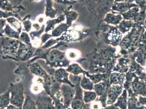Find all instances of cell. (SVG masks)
Wrapping results in <instances>:
<instances>
[{
	"label": "cell",
	"mask_w": 146,
	"mask_h": 109,
	"mask_svg": "<svg viewBox=\"0 0 146 109\" xmlns=\"http://www.w3.org/2000/svg\"><path fill=\"white\" fill-rule=\"evenodd\" d=\"M36 48L27 45L19 39L7 37H0V54L3 59H11L17 62L28 61L34 57Z\"/></svg>",
	"instance_id": "obj_1"
},
{
	"label": "cell",
	"mask_w": 146,
	"mask_h": 109,
	"mask_svg": "<svg viewBox=\"0 0 146 109\" xmlns=\"http://www.w3.org/2000/svg\"><path fill=\"white\" fill-rule=\"evenodd\" d=\"M61 46L67 47V44L64 42L60 41L54 46L48 49H43L42 48L36 49L34 57L27 63V65L41 58L45 60L46 65L51 68H67L70 64V61L67 59L65 52L57 49Z\"/></svg>",
	"instance_id": "obj_2"
},
{
	"label": "cell",
	"mask_w": 146,
	"mask_h": 109,
	"mask_svg": "<svg viewBox=\"0 0 146 109\" xmlns=\"http://www.w3.org/2000/svg\"><path fill=\"white\" fill-rule=\"evenodd\" d=\"M9 90L11 94L10 104L17 107H22L24 103V88L22 82L11 83Z\"/></svg>",
	"instance_id": "obj_3"
},
{
	"label": "cell",
	"mask_w": 146,
	"mask_h": 109,
	"mask_svg": "<svg viewBox=\"0 0 146 109\" xmlns=\"http://www.w3.org/2000/svg\"><path fill=\"white\" fill-rule=\"evenodd\" d=\"M88 33L89 32L87 31L79 30L76 29H68L60 37L56 38V40L58 42L62 41L66 43L77 42L85 38Z\"/></svg>",
	"instance_id": "obj_4"
},
{
	"label": "cell",
	"mask_w": 146,
	"mask_h": 109,
	"mask_svg": "<svg viewBox=\"0 0 146 109\" xmlns=\"http://www.w3.org/2000/svg\"><path fill=\"white\" fill-rule=\"evenodd\" d=\"M61 90L63 97V103L65 108H68L75 96V88L68 84H61Z\"/></svg>",
	"instance_id": "obj_5"
},
{
	"label": "cell",
	"mask_w": 146,
	"mask_h": 109,
	"mask_svg": "<svg viewBox=\"0 0 146 109\" xmlns=\"http://www.w3.org/2000/svg\"><path fill=\"white\" fill-rule=\"evenodd\" d=\"M81 78H82L79 79L74 84L75 94L70 105L72 109H81L84 104L82 94L83 91L80 86V81Z\"/></svg>",
	"instance_id": "obj_6"
},
{
	"label": "cell",
	"mask_w": 146,
	"mask_h": 109,
	"mask_svg": "<svg viewBox=\"0 0 146 109\" xmlns=\"http://www.w3.org/2000/svg\"><path fill=\"white\" fill-rule=\"evenodd\" d=\"M123 86L120 85H112L110 86L107 93V102L108 105L112 104L116 102L118 97L121 94Z\"/></svg>",
	"instance_id": "obj_7"
},
{
	"label": "cell",
	"mask_w": 146,
	"mask_h": 109,
	"mask_svg": "<svg viewBox=\"0 0 146 109\" xmlns=\"http://www.w3.org/2000/svg\"><path fill=\"white\" fill-rule=\"evenodd\" d=\"M37 109H55V104L49 95H39L36 101Z\"/></svg>",
	"instance_id": "obj_8"
},
{
	"label": "cell",
	"mask_w": 146,
	"mask_h": 109,
	"mask_svg": "<svg viewBox=\"0 0 146 109\" xmlns=\"http://www.w3.org/2000/svg\"><path fill=\"white\" fill-rule=\"evenodd\" d=\"M123 38V34L118 30L117 27H111V30L108 33L106 40L113 47H116L120 44Z\"/></svg>",
	"instance_id": "obj_9"
},
{
	"label": "cell",
	"mask_w": 146,
	"mask_h": 109,
	"mask_svg": "<svg viewBox=\"0 0 146 109\" xmlns=\"http://www.w3.org/2000/svg\"><path fill=\"white\" fill-rule=\"evenodd\" d=\"M130 87L134 96L140 94L146 97V85L140 77L137 76L134 78Z\"/></svg>",
	"instance_id": "obj_10"
},
{
	"label": "cell",
	"mask_w": 146,
	"mask_h": 109,
	"mask_svg": "<svg viewBox=\"0 0 146 109\" xmlns=\"http://www.w3.org/2000/svg\"><path fill=\"white\" fill-rule=\"evenodd\" d=\"M69 73L67 72L66 69L60 68L55 70L54 76L56 80L61 84H68L75 87V85H73L69 80Z\"/></svg>",
	"instance_id": "obj_11"
},
{
	"label": "cell",
	"mask_w": 146,
	"mask_h": 109,
	"mask_svg": "<svg viewBox=\"0 0 146 109\" xmlns=\"http://www.w3.org/2000/svg\"><path fill=\"white\" fill-rule=\"evenodd\" d=\"M138 6L133 2H115L112 6L111 10L113 13H117V12L123 13L126 12L133 7H137Z\"/></svg>",
	"instance_id": "obj_12"
},
{
	"label": "cell",
	"mask_w": 146,
	"mask_h": 109,
	"mask_svg": "<svg viewBox=\"0 0 146 109\" xmlns=\"http://www.w3.org/2000/svg\"><path fill=\"white\" fill-rule=\"evenodd\" d=\"M28 66L31 73L37 77L44 79L49 75L48 73L37 62H34Z\"/></svg>",
	"instance_id": "obj_13"
},
{
	"label": "cell",
	"mask_w": 146,
	"mask_h": 109,
	"mask_svg": "<svg viewBox=\"0 0 146 109\" xmlns=\"http://www.w3.org/2000/svg\"><path fill=\"white\" fill-rule=\"evenodd\" d=\"M0 9L3 11L17 13L20 11L25 10V8L23 6H14L8 0H0Z\"/></svg>",
	"instance_id": "obj_14"
},
{
	"label": "cell",
	"mask_w": 146,
	"mask_h": 109,
	"mask_svg": "<svg viewBox=\"0 0 146 109\" xmlns=\"http://www.w3.org/2000/svg\"><path fill=\"white\" fill-rule=\"evenodd\" d=\"M118 64L116 67L114 68L113 72H117L118 73H127L129 70V65L130 64V60L125 57H122L117 60Z\"/></svg>",
	"instance_id": "obj_15"
},
{
	"label": "cell",
	"mask_w": 146,
	"mask_h": 109,
	"mask_svg": "<svg viewBox=\"0 0 146 109\" xmlns=\"http://www.w3.org/2000/svg\"><path fill=\"white\" fill-rule=\"evenodd\" d=\"M123 20L121 14H115L114 13H108L104 19V21L106 24L113 25H118Z\"/></svg>",
	"instance_id": "obj_16"
},
{
	"label": "cell",
	"mask_w": 146,
	"mask_h": 109,
	"mask_svg": "<svg viewBox=\"0 0 146 109\" xmlns=\"http://www.w3.org/2000/svg\"><path fill=\"white\" fill-rule=\"evenodd\" d=\"M125 80V74L124 73L113 72L110 76L109 85H123Z\"/></svg>",
	"instance_id": "obj_17"
},
{
	"label": "cell",
	"mask_w": 146,
	"mask_h": 109,
	"mask_svg": "<svg viewBox=\"0 0 146 109\" xmlns=\"http://www.w3.org/2000/svg\"><path fill=\"white\" fill-rule=\"evenodd\" d=\"M109 79L105 81L100 82L94 85V90L98 96H102L105 94H107L109 87Z\"/></svg>",
	"instance_id": "obj_18"
},
{
	"label": "cell",
	"mask_w": 146,
	"mask_h": 109,
	"mask_svg": "<svg viewBox=\"0 0 146 109\" xmlns=\"http://www.w3.org/2000/svg\"><path fill=\"white\" fill-rule=\"evenodd\" d=\"M66 20L64 14H61L57 18L52 19L49 20L46 22V27L45 29V32L48 33L50 31L53 30L55 28V26L57 24H60L62 21Z\"/></svg>",
	"instance_id": "obj_19"
},
{
	"label": "cell",
	"mask_w": 146,
	"mask_h": 109,
	"mask_svg": "<svg viewBox=\"0 0 146 109\" xmlns=\"http://www.w3.org/2000/svg\"><path fill=\"white\" fill-rule=\"evenodd\" d=\"M87 77L91 79L94 84H97L100 82L105 81L109 78V74L108 73H97L95 74H90L88 72L85 75Z\"/></svg>",
	"instance_id": "obj_20"
},
{
	"label": "cell",
	"mask_w": 146,
	"mask_h": 109,
	"mask_svg": "<svg viewBox=\"0 0 146 109\" xmlns=\"http://www.w3.org/2000/svg\"><path fill=\"white\" fill-rule=\"evenodd\" d=\"M134 24L133 21L123 20L120 24L117 26V27L122 34H124L131 30L134 27Z\"/></svg>",
	"instance_id": "obj_21"
},
{
	"label": "cell",
	"mask_w": 146,
	"mask_h": 109,
	"mask_svg": "<svg viewBox=\"0 0 146 109\" xmlns=\"http://www.w3.org/2000/svg\"><path fill=\"white\" fill-rule=\"evenodd\" d=\"M45 7V16L52 19H55L58 11L54 8L52 0H46Z\"/></svg>",
	"instance_id": "obj_22"
},
{
	"label": "cell",
	"mask_w": 146,
	"mask_h": 109,
	"mask_svg": "<svg viewBox=\"0 0 146 109\" xmlns=\"http://www.w3.org/2000/svg\"><path fill=\"white\" fill-rule=\"evenodd\" d=\"M72 6L70 7H68L64 11L63 14L65 15V18L66 20V24L69 26H72L73 22L76 20L78 17V13L74 11H70V8H72Z\"/></svg>",
	"instance_id": "obj_23"
},
{
	"label": "cell",
	"mask_w": 146,
	"mask_h": 109,
	"mask_svg": "<svg viewBox=\"0 0 146 109\" xmlns=\"http://www.w3.org/2000/svg\"><path fill=\"white\" fill-rule=\"evenodd\" d=\"M66 70H67V72L75 75H79L81 74L86 75V73L88 72L84 70L77 63H73L72 64H70L69 66L67 67V69H66Z\"/></svg>",
	"instance_id": "obj_24"
},
{
	"label": "cell",
	"mask_w": 146,
	"mask_h": 109,
	"mask_svg": "<svg viewBox=\"0 0 146 109\" xmlns=\"http://www.w3.org/2000/svg\"><path fill=\"white\" fill-rule=\"evenodd\" d=\"M71 26L67 25L66 23H61V24L59 25L58 26L55 27L53 30H52L51 34L53 38H59Z\"/></svg>",
	"instance_id": "obj_25"
},
{
	"label": "cell",
	"mask_w": 146,
	"mask_h": 109,
	"mask_svg": "<svg viewBox=\"0 0 146 109\" xmlns=\"http://www.w3.org/2000/svg\"><path fill=\"white\" fill-rule=\"evenodd\" d=\"M140 10L139 7H135L131 8L126 12L121 13L123 20L133 21L137 14L139 12Z\"/></svg>",
	"instance_id": "obj_26"
},
{
	"label": "cell",
	"mask_w": 146,
	"mask_h": 109,
	"mask_svg": "<svg viewBox=\"0 0 146 109\" xmlns=\"http://www.w3.org/2000/svg\"><path fill=\"white\" fill-rule=\"evenodd\" d=\"M94 83L91 79L87 77L85 75H83L80 81L81 87L85 91H92L94 89Z\"/></svg>",
	"instance_id": "obj_27"
},
{
	"label": "cell",
	"mask_w": 146,
	"mask_h": 109,
	"mask_svg": "<svg viewBox=\"0 0 146 109\" xmlns=\"http://www.w3.org/2000/svg\"><path fill=\"white\" fill-rule=\"evenodd\" d=\"M7 22L8 24L13 28L14 30L18 31L19 33L22 32V25H21V21H20L19 19L15 17H9L6 19Z\"/></svg>",
	"instance_id": "obj_28"
},
{
	"label": "cell",
	"mask_w": 146,
	"mask_h": 109,
	"mask_svg": "<svg viewBox=\"0 0 146 109\" xmlns=\"http://www.w3.org/2000/svg\"><path fill=\"white\" fill-rule=\"evenodd\" d=\"M4 34L7 37L14 38L19 39L20 33H19L18 31L14 30L12 28L9 24H7L4 29Z\"/></svg>",
	"instance_id": "obj_29"
},
{
	"label": "cell",
	"mask_w": 146,
	"mask_h": 109,
	"mask_svg": "<svg viewBox=\"0 0 146 109\" xmlns=\"http://www.w3.org/2000/svg\"><path fill=\"white\" fill-rule=\"evenodd\" d=\"M127 90H124L121 96L118 98L117 103L115 104V106H119L121 109H126L127 108Z\"/></svg>",
	"instance_id": "obj_30"
},
{
	"label": "cell",
	"mask_w": 146,
	"mask_h": 109,
	"mask_svg": "<svg viewBox=\"0 0 146 109\" xmlns=\"http://www.w3.org/2000/svg\"><path fill=\"white\" fill-rule=\"evenodd\" d=\"M10 91L8 90L5 93L0 96V108H6L10 104Z\"/></svg>",
	"instance_id": "obj_31"
},
{
	"label": "cell",
	"mask_w": 146,
	"mask_h": 109,
	"mask_svg": "<svg viewBox=\"0 0 146 109\" xmlns=\"http://www.w3.org/2000/svg\"><path fill=\"white\" fill-rule=\"evenodd\" d=\"M136 76H137V75H136V73L134 72H129L128 73H127L125 75V82L123 85V88H124L125 90L128 91V90L130 88L131 83Z\"/></svg>",
	"instance_id": "obj_32"
},
{
	"label": "cell",
	"mask_w": 146,
	"mask_h": 109,
	"mask_svg": "<svg viewBox=\"0 0 146 109\" xmlns=\"http://www.w3.org/2000/svg\"><path fill=\"white\" fill-rule=\"evenodd\" d=\"M22 108L23 109H37L36 102H35L30 96H27L25 99Z\"/></svg>",
	"instance_id": "obj_33"
},
{
	"label": "cell",
	"mask_w": 146,
	"mask_h": 109,
	"mask_svg": "<svg viewBox=\"0 0 146 109\" xmlns=\"http://www.w3.org/2000/svg\"><path fill=\"white\" fill-rule=\"evenodd\" d=\"M45 25H43L39 30L32 31L30 32L29 35L30 36L31 39H32V41L33 42H35L36 40H39V38H40L42 35H43V32H45Z\"/></svg>",
	"instance_id": "obj_34"
},
{
	"label": "cell",
	"mask_w": 146,
	"mask_h": 109,
	"mask_svg": "<svg viewBox=\"0 0 146 109\" xmlns=\"http://www.w3.org/2000/svg\"><path fill=\"white\" fill-rule=\"evenodd\" d=\"M84 102L85 103H89L94 100L97 96L95 92L92 91H85L84 92Z\"/></svg>",
	"instance_id": "obj_35"
},
{
	"label": "cell",
	"mask_w": 146,
	"mask_h": 109,
	"mask_svg": "<svg viewBox=\"0 0 146 109\" xmlns=\"http://www.w3.org/2000/svg\"><path fill=\"white\" fill-rule=\"evenodd\" d=\"M15 17L19 19L20 21H22L23 19L21 18L18 13H15L12 12H6L3 11L0 9V19H7L9 17Z\"/></svg>",
	"instance_id": "obj_36"
},
{
	"label": "cell",
	"mask_w": 146,
	"mask_h": 109,
	"mask_svg": "<svg viewBox=\"0 0 146 109\" xmlns=\"http://www.w3.org/2000/svg\"><path fill=\"white\" fill-rule=\"evenodd\" d=\"M19 40L21 42L24 43L25 44H26V45H32V42H31L30 36L29 34L26 32H22L20 33Z\"/></svg>",
	"instance_id": "obj_37"
},
{
	"label": "cell",
	"mask_w": 146,
	"mask_h": 109,
	"mask_svg": "<svg viewBox=\"0 0 146 109\" xmlns=\"http://www.w3.org/2000/svg\"><path fill=\"white\" fill-rule=\"evenodd\" d=\"M30 71L29 66L27 64H24V63H20L18 66V67L16 70H15V74H19V75H22Z\"/></svg>",
	"instance_id": "obj_38"
},
{
	"label": "cell",
	"mask_w": 146,
	"mask_h": 109,
	"mask_svg": "<svg viewBox=\"0 0 146 109\" xmlns=\"http://www.w3.org/2000/svg\"><path fill=\"white\" fill-rule=\"evenodd\" d=\"M78 53H79L78 51H76V50H73V49L68 50L66 52H65L67 59L69 61L76 60L78 58V56H79Z\"/></svg>",
	"instance_id": "obj_39"
},
{
	"label": "cell",
	"mask_w": 146,
	"mask_h": 109,
	"mask_svg": "<svg viewBox=\"0 0 146 109\" xmlns=\"http://www.w3.org/2000/svg\"><path fill=\"white\" fill-rule=\"evenodd\" d=\"M31 15H27L23 19L21 22L23 23V24L24 27V30L26 32H29L31 30L32 24L31 22L30 19Z\"/></svg>",
	"instance_id": "obj_40"
},
{
	"label": "cell",
	"mask_w": 146,
	"mask_h": 109,
	"mask_svg": "<svg viewBox=\"0 0 146 109\" xmlns=\"http://www.w3.org/2000/svg\"><path fill=\"white\" fill-rule=\"evenodd\" d=\"M54 104H55V109H68L65 108L63 103V98L59 99L56 97H51Z\"/></svg>",
	"instance_id": "obj_41"
},
{
	"label": "cell",
	"mask_w": 146,
	"mask_h": 109,
	"mask_svg": "<svg viewBox=\"0 0 146 109\" xmlns=\"http://www.w3.org/2000/svg\"><path fill=\"white\" fill-rule=\"evenodd\" d=\"M58 42L56 40V39L51 38L44 44H43L42 47V48L43 49H48L52 47L53 46H54Z\"/></svg>",
	"instance_id": "obj_42"
},
{
	"label": "cell",
	"mask_w": 146,
	"mask_h": 109,
	"mask_svg": "<svg viewBox=\"0 0 146 109\" xmlns=\"http://www.w3.org/2000/svg\"><path fill=\"white\" fill-rule=\"evenodd\" d=\"M6 19H0V37L5 36L4 29L6 24Z\"/></svg>",
	"instance_id": "obj_43"
},
{
	"label": "cell",
	"mask_w": 146,
	"mask_h": 109,
	"mask_svg": "<svg viewBox=\"0 0 146 109\" xmlns=\"http://www.w3.org/2000/svg\"><path fill=\"white\" fill-rule=\"evenodd\" d=\"M52 38V36L51 34H49L48 33H45L42 35L40 37V41H41V45L42 46L43 44H44L46 42L50 39Z\"/></svg>",
	"instance_id": "obj_44"
},
{
	"label": "cell",
	"mask_w": 146,
	"mask_h": 109,
	"mask_svg": "<svg viewBox=\"0 0 146 109\" xmlns=\"http://www.w3.org/2000/svg\"><path fill=\"white\" fill-rule=\"evenodd\" d=\"M55 1L56 3L61 4V5H73L75 2H77V1H75L74 2H72L69 0H53Z\"/></svg>",
	"instance_id": "obj_45"
},
{
	"label": "cell",
	"mask_w": 146,
	"mask_h": 109,
	"mask_svg": "<svg viewBox=\"0 0 146 109\" xmlns=\"http://www.w3.org/2000/svg\"><path fill=\"white\" fill-rule=\"evenodd\" d=\"M14 6L18 7L21 6V3L25 0H8Z\"/></svg>",
	"instance_id": "obj_46"
},
{
	"label": "cell",
	"mask_w": 146,
	"mask_h": 109,
	"mask_svg": "<svg viewBox=\"0 0 146 109\" xmlns=\"http://www.w3.org/2000/svg\"><path fill=\"white\" fill-rule=\"evenodd\" d=\"M140 45H146V31L144 32L141 37Z\"/></svg>",
	"instance_id": "obj_47"
},
{
	"label": "cell",
	"mask_w": 146,
	"mask_h": 109,
	"mask_svg": "<svg viewBox=\"0 0 146 109\" xmlns=\"http://www.w3.org/2000/svg\"><path fill=\"white\" fill-rule=\"evenodd\" d=\"M139 103L142 105H146V98H143V97H139Z\"/></svg>",
	"instance_id": "obj_48"
},
{
	"label": "cell",
	"mask_w": 146,
	"mask_h": 109,
	"mask_svg": "<svg viewBox=\"0 0 146 109\" xmlns=\"http://www.w3.org/2000/svg\"><path fill=\"white\" fill-rule=\"evenodd\" d=\"M6 109H23L22 107H17L12 104H9L7 107Z\"/></svg>",
	"instance_id": "obj_49"
},
{
	"label": "cell",
	"mask_w": 146,
	"mask_h": 109,
	"mask_svg": "<svg viewBox=\"0 0 146 109\" xmlns=\"http://www.w3.org/2000/svg\"><path fill=\"white\" fill-rule=\"evenodd\" d=\"M90 106V104H88L87 103L84 104L81 109H91Z\"/></svg>",
	"instance_id": "obj_50"
},
{
	"label": "cell",
	"mask_w": 146,
	"mask_h": 109,
	"mask_svg": "<svg viewBox=\"0 0 146 109\" xmlns=\"http://www.w3.org/2000/svg\"><path fill=\"white\" fill-rule=\"evenodd\" d=\"M33 26L34 27V28L35 29H36V31L39 30L41 28V27H40L39 24H33Z\"/></svg>",
	"instance_id": "obj_51"
},
{
	"label": "cell",
	"mask_w": 146,
	"mask_h": 109,
	"mask_svg": "<svg viewBox=\"0 0 146 109\" xmlns=\"http://www.w3.org/2000/svg\"><path fill=\"white\" fill-rule=\"evenodd\" d=\"M134 2V0H115V2Z\"/></svg>",
	"instance_id": "obj_52"
},
{
	"label": "cell",
	"mask_w": 146,
	"mask_h": 109,
	"mask_svg": "<svg viewBox=\"0 0 146 109\" xmlns=\"http://www.w3.org/2000/svg\"><path fill=\"white\" fill-rule=\"evenodd\" d=\"M143 27L145 28V29H146V18L145 19V20L144 21V23H143Z\"/></svg>",
	"instance_id": "obj_53"
},
{
	"label": "cell",
	"mask_w": 146,
	"mask_h": 109,
	"mask_svg": "<svg viewBox=\"0 0 146 109\" xmlns=\"http://www.w3.org/2000/svg\"><path fill=\"white\" fill-rule=\"evenodd\" d=\"M69 1H72V2H74V1H75V0H69Z\"/></svg>",
	"instance_id": "obj_54"
},
{
	"label": "cell",
	"mask_w": 146,
	"mask_h": 109,
	"mask_svg": "<svg viewBox=\"0 0 146 109\" xmlns=\"http://www.w3.org/2000/svg\"><path fill=\"white\" fill-rule=\"evenodd\" d=\"M31 2H32V1H36V0H30Z\"/></svg>",
	"instance_id": "obj_55"
},
{
	"label": "cell",
	"mask_w": 146,
	"mask_h": 109,
	"mask_svg": "<svg viewBox=\"0 0 146 109\" xmlns=\"http://www.w3.org/2000/svg\"><path fill=\"white\" fill-rule=\"evenodd\" d=\"M0 109H6L5 108H0Z\"/></svg>",
	"instance_id": "obj_56"
},
{
	"label": "cell",
	"mask_w": 146,
	"mask_h": 109,
	"mask_svg": "<svg viewBox=\"0 0 146 109\" xmlns=\"http://www.w3.org/2000/svg\"></svg>",
	"instance_id": "obj_57"
}]
</instances>
